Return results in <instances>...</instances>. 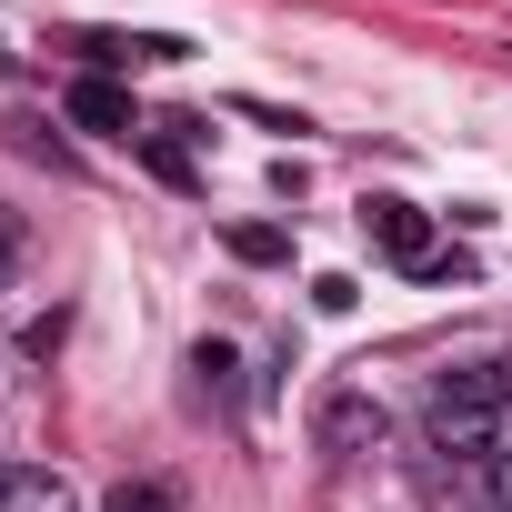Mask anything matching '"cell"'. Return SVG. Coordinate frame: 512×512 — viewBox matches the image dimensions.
Wrapping results in <instances>:
<instances>
[{
    "label": "cell",
    "instance_id": "ba28073f",
    "mask_svg": "<svg viewBox=\"0 0 512 512\" xmlns=\"http://www.w3.org/2000/svg\"><path fill=\"white\" fill-rule=\"evenodd\" d=\"M282 251H292V241H282L272 221H241V231H231V262H251V272H272Z\"/></svg>",
    "mask_w": 512,
    "mask_h": 512
},
{
    "label": "cell",
    "instance_id": "6da1fadb",
    "mask_svg": "<svg viewBox=\"0 0 512 512\" xmlns=\"http://www.w3.org/2000/svg\"><path fill=\"white\" fill-rule=\"evenodd\" d=\"M422 432H432L442 462L492 472V452L512 442V362H452V372L422 392Z\"/></svg>",
    "mask_w": 512,
    "mask_h": 512
},
{
    "label": "cell",
    "instance_id": "8fae6325",
    "mask_svg": "<svg viewBox=\"0 0 512 512\" xmlns=\"http://www.w3.org/2000/svg\"><path fill=\"white\" fill-rule=\"evenodd\" d=\"M11 272H21V221L0 211V282H11Z\"/></svg>",
    "mask_w": 512,
    "mask_h": 512
},
{
    "label": "cell",
    "instance_id": "52a82bcc",
    "mask_svg": "<svg viewBox=\"0 0 512 512\" xmlns=\"http://www.w3.org/2000/svg\"><path fill=\"white\" fill-rule=\"evenodd\" d=\"M101 512H181V492H171L161 472H141V482H111V492H101Z\"/></svg>",
    "mask_w": 512,
    "mask_h": 512
},
{
    "label": "cell",
    "instance_id": "277c9868",
    "mask_svg": "<svg viewBox=\"0 0 512 512\" xmlns=\"http://www.w3.org/2000/svg\"><path fill=\"white\" fill-rule=\"evenodd\" d=\"M71 131H91V141H141V121H131V91L111 81V71H91V81H71Z\"/></svg>",
    "mask_w": 512,
    "mask_h": 512
},
{
    "label": "cell",
    "instance_id": "9c48e42d",
    "mask_svg": "<svg viewBox=\"0 0 512 512\" xmlns=\"http://www.w3.org/2000/svg\"><path fill=\"white\" fill-rule=\"evenodd\" d=\"M191 372H201L211 402H231V372H241V362H231V342H191Z\"/></svg>",
    "mask_w": 512,
    "mask_h": 512
},
{
    "label": "cell",
    "instance_id": "30bf717a",
    "mask_svg": "<svg viewBox=\"0 0 512 512\" xmlns=\"http://www.w3.org/2000/svg\"><path fill=\"white\" fill-rule=\"evenodd\" d=\"M482 492H492V502H502V512H512V442H502V452H492V472H482Z\"/></svg>",
    "mask_w": 512,
    "mask_h": 512
},
{
    "label": "cell",
    "instance_id": "3957f363",
    "mask_svg": "<svg viewBox=\"0 0 512 512\" xmlns=\"http://www.w3.org/2000/svg\"><path fill=\"white\" fill-rule=\"evenodd\" d=\"M362 231H372V241L392 251L402 272H452V251L432 241V221H422V201H392V191H382V201H362Z\"/></svg>",
    "mask_w": 512,
    "mask_h": 512
},
{
    "label": "cell",
    "instance_id": "8992f818",
    "mask_svg": "<svg viewBox=\"0 0 512 512\" xmlns=\"http://www.w3.org/2000/svg\"><path fill=\"white\" fill-rule=\"evenodd\" d=\"M141 161H151L171 191H191V181H201V171H191V151H181V121H171V131H141Z\"/></svg>",
    "mask_w": 512,
    "mask_h": 512
},
{
    "label": "cell",
    "instance_id": "7a4b0ae2",
    "mask_svg": "<svg viewBox=\"0 0 512 512\" xmlns=\"http://www.w3.org/2000/svg\"><path fill=\"white\" fill-rule=\"evenodd\" d=\"M382 442H392V412H382L372 392H352V382H342V392H322V402H312V452H322V462H372Z\"/></svg>",
    "mask_w": 512,
    "mask_h": 512
},
{
    "label": "cell",
    "instance_id": "5b68a950",
    "mask_svg": "<svg viewBox=\"0 0 512 512\" xmlns=\"http://www.w3.org/2000/svg\"><path fill=\"white\" fill-rule=\"evenodd\" d=\"M0 512H71V482L51 462H0Z\"/></svg>",
    "mask_w": 512,
    "mask_h": 512
}]
</instances>
